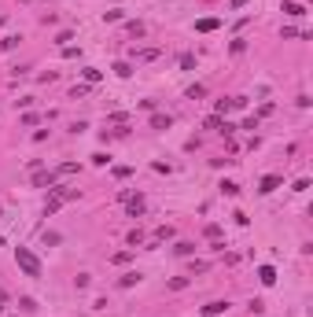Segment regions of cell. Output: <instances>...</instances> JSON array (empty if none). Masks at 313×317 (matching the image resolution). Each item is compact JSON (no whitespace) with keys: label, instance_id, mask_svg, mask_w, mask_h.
Here are the masks:
<instances>
[{"label":"cell","instance_id":"obj_6","mask_svg":"<svg viewBox=\"0 0 313 317\" xmlns=\"http://www.w3.org/2000/svg\"><path fill=\"white\" fill-rule=\"evenodd\" d=\"M284 11H288V15H295V19H299V15H306V8H302V4H295V0H284Z\"/></svg>","mask_w":313,"mask_h":317},{"label":"cell","instance_id":"obj_1","mask_svg":"<svg viewBox=\"0 0 313 317\" xmlns=\"http://www.w3.org/2000/svg\"><path fill=\"white\" fill-rule=\"evenodd\" d=\"M15 262H19V269H22L26 277L41 280V273H44V269H41V258H37L30 247H15Z\"/></svg>","mask_w":313,"mask_h":317},{"label":"cell","instance_id":"obj_9","mask_svg":"<svg viewBox=\"0 0 313 317\" xmlns=\"http://www.w3.org/2000/svg\"><path fill=\"white\" fill-rule=\"evenodd\" d=\"M115 74H118V77H129L133 67H129V63H115Z\"/></svg>","mask_w":313,"mask_h":317},{"label":"cell","instance_id":"obj_18","mask_svg":"<svg viewBox=\"0 0 313 317\" xmlns=\"http://www.w3.org/2000/svg\"><path fill=\"white\" fill-rule=\"evenodd\" d=\"M0 310H4V303H0Z\"/></svg>","mask_w":313,"mask_h":317},{"label":"cell","instance_id":"obj_13","mask_svg":"<svg viewBox=\"0 0 313 317\" xmlns=\"http://www.w3.org/2000/svg\"><path fill=\"white\" fill-rule=\"evenodd\" d=\"M221 188H225V196H236V192H240V184H236V181H225Z\"/></svg>","mask_w":313,"mask_h":317},{"label":"cell","instance_id":"obj_11","mask_svg":"<svg viewBox=\"0 0 313 317\" xmlns=\"http://www.w3.org/2000/svg\"><path fill=\"white\" fill-rule=\"evenodd\" d=\"M199 30H203V34H210V30H217V19H203V22H199Z\"/></svg>","mask_w":313,"mask_h":317},{"label":"cell","instance_id":"obj_5","mask_svg":"<svg viewBox=\"0 0 313 317\" xmlns=\"http://www.w3.org/2000/svg\"><path fill=\"white\" fill-rule=\"evenodd\" d=\"M258 280H262V284H273V280H276V269H273V266H262V269H258Z\"/></svg>","mask_w":313,"mask_h":317},{"label":"cell","instance_id":"obj_15","mask_svg":"<svg viewBox=\"0 0 313 317\" xmlns=\"http://www.w3.org/2000/svg\"><path fill=\"white\" fill-rule=\"evenodd\" d=\"M240 4H247V0H232V8H240Z\"/></svg>","mask_w":313,"mask_h":317},{"label":"cell","instance_id":"obj_2","mask_svg":"<svg viewBox=\"0 0 313 317\" xmlns=\"http://www.w3.org/2000/svg\"><path fill=\"white\" fill-rule=\"evenodd\" d=\"M125 210H129L133 218L144 214V196H125Z\"/></svg>","mask_w":313,"mask_h":317},{"label":"cell","instance_id":"obj_16","mask_svg":"<svg viewBox=\"0 0 313 317\" xmlns=\"http://www.w3.org/2000/svg\"><path fill=\"white\" fill-rule=\"evenodd\" d=\"M4 299H8V295H4V288H0V303H4Z\"/></svg>","mask_w":313,"mask_h":317},{"label":"cell","instance_id":"obj_4","mask_svg":"<svg viewBox=\"0 0 313 317\" xmlns=\"http://www.w3.org/2000/svg\"><path fill=\"white\" fill-rule=\"evenodd\" d=\"M225 310H229V303H207V306H203L207 317H217V313H225Z\"/></svg>","mask_w":313,"mask_h":317},{"label":"cell","instance_id":"obj_8","mask_svg":"<svg viewBox=\"0 0 313 317\" xmlns=\"http://www.w3.org/2000/svg\"><path fill=\"white\" fill-rule=\"evenodd\" d=\"M151 125H155V129H169V115H155Z\"/></svg>","mask_w":313,"mask_h":317},{"label":"cell","instance_id":"obj_12","mask_svg":"<svg viewBox=\"0 0 313 317\" xmlns=\"http://www.w3.org/2000/svg\"><path fill=\"white\" fill-rule=\"evenodd\" d=\"M181 67H184V70H192V67H195V56H188V52H184V56H181Z\"/></svg>","mask_w":313,"mask_h":317},{"label":"cell","instance_id":"obj_7","mask_svg":"<svg viewBox=\"0 0 313 317\" xmlns=\"http://www.w3.org/2000/svg\"><path fill=\"white\" fill-rule=\"evenodd\" d=\"M34 184H55V173H34Z\"/></svg>","mask_w":313,"mask_h":317},{"label":"cell","instance_id":"obj_17","mask_svg":"<svg viewBox=\"0 0 313 317\" xmlns=\"http://www.w3.org/2000/svg\"><path fill=\"white\" fill-rule=\"evenodd\" d=\"M0 244H4V236H0Z\"/></svg>","mask_w":313,"mask_h":317},{"label":"cell","instance_id":"obj_14","mask_svg":"<svg viewBox=\"0 0 313 317\" xmlns=\"http://www.w3.org/2000/svg\"><path fill=\"white\" fill-rule=\"evenodd\" d=\"M85 77H89V82H100V77H103V74H100L96 67H85Z\"/></svg>","mask_w":313,"mask_h":317},{"label":"cell","instance_id":"obj_3","mask_svg":"<svg viewBox=\"0 0 313 317\" xmlns=\"http://www.w3.org/2000/svg\"><path fill=\"white\" fill-rule=\"evenodd\" d=\"M276 188H280V177H276V173H269V177H262V188H258V192L269 196V192H276Z\"/></svg>","mask_w":313,"mask_h":317},{"label":"cell","instance_id":"obj_10","mask_svg":"<svg viewBox=\"0 0 313 317\" xmlns=\"http://www.w3.org/2000/svg\"><path fill=\"white\" fill-rule=\"evenodd\" d=\"M174 251H177V255H192V251H195V244H188V240H181V244H177Z\"/></svg>","mask_w":313,"mask_h":317}]
</instances>
